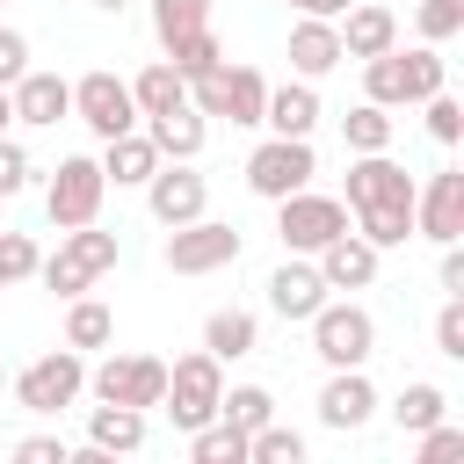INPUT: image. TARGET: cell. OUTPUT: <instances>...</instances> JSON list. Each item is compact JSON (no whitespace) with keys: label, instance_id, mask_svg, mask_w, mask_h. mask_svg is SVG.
Segmentation results:
<instances>
[{"label":"cell","instance_id":"1","mask_svg":"<svg viewBox=\"0 0 464 464\" xmlns=\"http://www.w3.org/2000/svg\"><path fill=\"white\" fill-rule=\"evenodd\" d=\"M116 261H123V239H116V232H102V225H72V232H58V254L36 261V276H44V290L80 297V290H94Z\"/></svg>","mask_w":464,"mask_h":464},{"label":"cell","instance_id":"2","mask_svg":"<svg viewBox=\"0 0 464 464\" xmlns=\"http://www.w3.org/2000/svg\"><path fill=\"white\" fill-rule=\"evenodd\" d=\"M304 326H312V355H319L326 370H362V362L377 355V319H370L355 297H341V304L326 297Z\"/></svg>","mask_w":464,"mask_h":464},{"label":"cell","instance_id":"3","mask_svg":"<svg viewBox=\"0 0 464 464\" xmlns=\"http://www.w3.org/2000/svg\"><path fill=\"white\" fill-rule=\"evenodd\" d=\"M218 399H225V362H218L210 348L167 362V392H160V406H167V420H174L181 435L203 428V420H218Z\"/></svg>","mask_w":464,"mask_h":464},{"label":"cell","instance_id":"4","mask_svg":"<svg viewBox=\"0 0 464 464\" xmlns=\"http://www.w3.org/2000/svg\"><path fill=\"white\" fill-rule=\"evenodd\" d=\"M7 392H14L22 413H65V406L87 392V355H80V348H51V355H36L29 370H14Z\"/></svg>","mask_w":464,"mask_h":464},{"label":"cell","instance_id":"5","mask_svg":"<svg viewBox=\"0 0 464 464\" xmlns=\"http://www.w3.org/2000/svg\"><path fill=\"white\" fill-rule=\"evenodd\" d=\"M312 174H319V160H312V138H261L254 152H246V188L261 196V203H283L290 188H312Z\"/></svg>","mask_w":464,"mask_h":464},{"label":"cell","instance_id":"6","mask_svg":"<svg viewBox=\"0 0 464 464\" xmlns=\"http://www.w3.org/2000/svg\"><path fill=\"white\" fill-rule=\"evenodd\" d=\"M102 196H109V181H102V160L72 152V160H58V167H51L44 218H51L58 232H72V225H94V218H102Z\"/></svg>","mask_w":464,"mask_h":464},{"label":"cell","instance_id":"7","mask_svg":"<svg viewBox=\"0 0 464 464\" xmlns=\"http://www.w3.org/2000/svg\"><path fill=\"white\" fill-rule=\"evenodd\" d=\"M334 232H348V203H341V196L290 188V196L276 203V239H283V254H319Z\"/></svg>","mask_w":464,"mask_h":464},{"label":"cell","instance_id":"8","mask_svg":"<svg viewBox=\"0 0 464 464\" xmlns=\"http://www.w3.org/2000/svg\"><path fill=\"white\" fill-rule=\"evenodd\" d=\"M188 102L203 116H225V123H261V102H268V80L254 65H210L203 80H188Z\"/></svg>","mask_w":464,"mask_h":464},{"label":"cell","instance_id":"9","mask_svg":"<svg viewBox=\"0 0 464 464\" xmlns=\"http://www.w3.org/2000/svg\"><path fill=\"white\" fill-rule=\"evenodd\" d=\"M232 261H239V225H218V218L167 225V268L174 276H218Z\"/></svg>","mask_w":464,"mask_h":464},{"label":"cell","instance_id":"10","mask_svg":"<svg viewBox=\"0 0 464 464\" xmlns=\"http://www.w3.org/2000/svg\"><path fill=\"white\" fill-rule=\"evenodd\" d=\"M87 392L145 413V406H160V392H167V362H160V355H102V362L87 370Z\"/></svg>","mask_w":464,"mask_h":464},{"label":"cell","instance_id":"11","mask_svg":"<svg viewBox=\"0 0 464 464\" xmlns=\"http://www.w3.org/2000/svg\"><path fill=\"white\" fill-rule=\"evenodd\" d=\"M72 116H80L94 138L138 130V102H130V80H116V72H80V80H72Z\"/></svg>","mask_w":464,"mask_h":464},{"label":"cell","instance_id":"12","mask_svg":"<svg viewBox=\"0 0 464 464\" xmlns=\"http://www.w3.org/2000/svg\"><path fill=\"white\" fill-rule=\"evenodd\" d=\"M203 203H210V181L196 174V160H160L145 174V210L160 225H188V218H203Z\"/></svg>","mask_w":464,"mask_h":464},{"label":"cell","instance_id":"13","mask_svg":"<svg viewBox=\"0 0 464 464\" xmlns=\"http://www.w3.org/2000/svg\"><path fill=\"white\" fill-rule=\"evenodd\" d=\"M413 232L435 246L464 239V167H435L428 188H413Z\"/></svg>","mask_w":464,"mask_h":464},{"label":"cell","instance_id":"14","mask_svg":"<svg viewBox=\"0 0 464 464\" xmlns=\"http://www.w3.org/2000/svg\"><path fill=\"white\" fill-rule=\"evenodd\" d=\"M370 413H377V384L362 370H326V384H319V428L355 435Z\"/></svg>","mask_w":464,"mask_h":464},{"label":"cell","instance_id":"15","mask_svg":"<svg viewBox=\"0 0 464 464\" xmlns=\"http://www.w3.org/2000/svg\"><path fill=\"white\" fill-rule=\"evenodd\" d=\"M7 94H14V123H29V130H58L72 116V80H58V72H36L29 65Z\"/></svg>","mask_w":464,"mask_h":464},{"label":"cell","instance_id":"16","mask_svg":"<svg viewBox=\"0 0 464 464\" xmlns=\"http://www.w3.org/2000/svg\"><path fill=\"white\" fill-rule=\"evenodd\" d=\"M312 261H319V283H326V290H370L384 254H377L362 232H334V239H326Z\"/></svg>","mask_w":464,"mask_h":464},{"label":"cell","instance_id":"17","mask_svg":"<svg viewBox=\"0 0 464 464\" xmlns=\"http://www.w3.org/2000/svg\"><path fill=\"white\" fill-rule=\"evenodd\" d=\"M413 174L399 167V160H384V152H355V167H348V210H362V203H413Z\"/></svg>","mask_w":464,"mask_h":464},{"label":"cell","instance_id":"18","mask_svg":"<svg viewBox=\"0 0 464 464\" xmlns=\"http://www.w3.org/2000/svg\"><path fill=\"white\" fill-rule=\"evenodd\" d=\"M319 304H326L319 261H312V254H290V261L268 276V312H276V319H312Z\"/></svg>","mask_w":464,"mask_h":464},{"label":"cell","instance_id":"19","mask_svg":"<svg viewBox=\"0 0 464 464\" xmlns=\"http://www.w3.org/2000/svg\"><path fill=\"white\" fill-rule=\"evenodd\" d=\"M145 138L160 145V160H196V152H203V138H210V116H203L196 102H174V109L145 116Z\"/></svg>","mask_w":464,"mask_h":464},{"label":"cell","instance_id":"20","mask_svg":"<svg viewBox=\"0 0 464 464\" xmlns=\"http://www.w3.org/2000/svg\"><path fill=\"white\" fill-rule=\"evenodd\" d=\"M334 29H341V58H377V51L399 44V14L377 7V0H355L348 22H334Z\"/></svg>","mask_w":464,"mask_h":464},{"label":"cell","instance_id":"21","mask_svg":"<svg viewBox=\"0 0 464 464\" xmlns=\"http://www.w3.org/2000/svg\"><path fill=\"white\" fill-rule=\"evenodd\" d=\"M334 65H341V29L319 22V14H297V29H290V72L297 80H326Z\"/></svg>","mask_w":464,"mask_h":464},{"label":"cell","instance_id":"22","mask_svg":"<svg viewBox=\"0 0 464 464\" xmlns=\"http://www.w3.org/2000/svg\"><path fill=\"white\" fill-rule=\"evenodd\" d=\"M152 167H160V145H152L145 130H116V138H102V181H109V188H145Z\"/></svg>","mask_w":464,"mask_h":464},{"label":"cell","instance_id":"23","mask_svg":"<svg viewBox=\"0 0 464 464\" xmlns=\"http://www.w3.org/2000/svg\"><path fill=\"white\" fill-rule=\"evenodd\" d=\"M87 442L102 457H130V450H145V413L138 406H116V399H94L87 406Z\"/></svg>","mask_w":464,"mask_h":464},{"label":"cell","instance_id":"24","mask_svg":"<svg viewBox=\"0 0 464 464\" xmlns=\"http://www.w3.org/2000/svg\"><path fill=\"white\" fill-rule=\"evenodd\" d=\"M261 123H268L276 138H312V123H319V94H312V80L268 87V102H261Z\"/></svg>","mask_w":464,"mask_h":464},{"label":"cell","instance_id":"25","mask_svg":"<svg viewBox=\"0 0 464 464\" xmlns=\"http://www.w3.org/2000/svg\"><path fill=\"white\" fill-rule=\"evenodd\" d=\"M203 348H210L218 362H239V355H254V348H261V319H254V312H239V304H218V312L203 319Z\"/></svg>","mask_w":464,"mask_h":464},{"label":"cell","instance_id":"26","mask_svg":"<svg viewBox=\"0 0 464 464\" xmlns=\"http://www.w3.org/2000/svg\"><path fill=\"white\" fill-rule=\"evenodd\" d=\"M109 341H116V312H109L102 297H87V290L65 297V348L87 355V348H109Z\"/></svg>","mask_w":464,"mask_h":464},{"label":"cell","instance_id":"27","mask_svg":"<svg viewBox=\"0 0 464 464\" xmlns=\"http://www.w3.org/2000/svg\"><path fill=\"white\" fill-rule=\"evenodd\" d=\"M348 218H355V232H362L377 254H392V246L413 239V203H362V210H348Z\"/></svg>","mask_w":464,"mask_h":464},{"label":"cell","instance_id":"28","mask_svg":"<svg viewBox=\"0 0 464 464\" xmlns=\"http://www.w3.org/2000/svg\"><path fill=\"white\" fill-rule=\"evenodd\" d=\"M392 420H399V435H420V428L450 420V392H442V384H428V377H413V384L392 399Z\"/></svg>","mask_w":464,"mask_h":464},{"label":"cell","instance_id":"29","mask_svg":"<svg viewBox=\"0 0 464 464\" xmlns=\"http://www.w3.org/2000/svg\"><path fill=\"white\" fill-rule=\"evenodd\" d=\"M362 102H377V109H406V51H399V44L377 51V58H362Z\"/></svg>","mask_w":464,"mask_h":464},{"label":"cell","instance_id":"30","mask_svg":"<svg viewBox=\"0 0 464 464\" xmlns=\"http://www.w3.org/2000/svg\"><path fill=\"white\" fill-rule=\"evenodd\" d=\"M130 102H138V123L145 116H160V109H174V102H188V80L167 65V58H152L138 80H130Z\"/></svg>","mask_w":464,"mask_h":464},{"label":"cell","instance_id":"31","mask_svg":"<svg viewBox=\"0 0 464 464\" xmlns=\"http://www.w3.org/2000/svg\"><path fill=\"white\" fill-rule=\"evenodd\" d=\"M188 457H196V464H246V428L203 420V428H188Z\"/></svg>","mask_w":464,"mask_h":464},{"label":"cell","instance_id":"32","mask_svg":"<svg viewBox=\"0 0 464 464\" xmlns=\"http://www.w3.org/2000/svg\"><path fill=\"white\" fill-rule=\"evenodd\" d=\"M167 65H174L181 80H203L210 65H225V44H218V36H210V22H203V29H188V36H174V44H167Z\"/></svg>","mask_w":464,"mask_h":464},{"label":"cell","instance_id":"33","mask_svg":"<svg viewBox=\"0 0 464 464\" xmlns=\"http://www.w3.org/2000/svg\"><path fill=\"white\" fill-rule=\"evenodd\" d=\"M341 138H348V152H384V145H392V109L355 102V109L341 116Z\"/></svg>","mask_w":464,"mask_h":464},{"label":"cell","instance_id":"34","mask_svg":"<svg viewBox=\"0 0 464 464\" xmlns=\"http://www.w3.org/2000/svg\"><path fill=\"white\" fill-rule=\"evenodd\" d=\"M218 420H232V428H261V420H276V392L268 384H232L225 399H218Z\"/></svg>","mask_w":464,"mask_h":464},{"label":"cell","instance_id":"35","mask_svg":"<svg viewBox=\"0 0 464 464\" xmlns=\"http://www.w3.org/2000/svg\"><path fill=\"white\" fill-rule=\"evenodd\" d=\"M246 464H304V435L283 428V420H261L246 435Z\"/></svg>","mask_w":464,"mask_h":464},{"label":"cell","instance_id":"36","mask_svg":"<svg viewBox=\"0 0 464 464\" xmlns=\"http://www.w3.org/2000/svg\"><path fill=\"white\" fill-rule=\"evenodd\" d=\"M210 22V0H152V36H160V51L174 44V36H188V29H203Z\"/></svg>","mask_w":464,"mask_h":464},{"label":"cell","instance_id":"37","mask_svg":"<svg viewBox=\"0 0 464 464\" xmlns=\"http://www.w3.org/2000/svg\"><path fill=\"white\" fill-rule=\"evenodd\" d=\"M442 80H450V65H442V44H420V51H406V102H428Z\"/></svg>","mask_w":464,"mask_h":464},{"label":"cell","instance_id":"38","mask_svg":"<svg viewBox=\"0 0 464 464\" xmlns=\"http://www.w3.org/2000/svg\"><path fill=\"white\" fill-rule=\"evenodd\" d=\"M420 116H428V138H435V145H457V138H464V109L450 102V87H435V94L420 102Z\"/></svg>","mask_w":464,"mask_h":464},{"label":"cell","instance_id":"39","mask_svg":"<svg viewBox=\"0 0 464 464\" xmlns=\"http://www.w3.org/2000/svg\"><path fill=\"white\" fill-rule=\"evenodd\" d=\"M420 44H450L457 29H464V0H420Z\"/></svg>","mask_w":464,"mask_h":464},{"label":"cell","instance_id":"40","mask_svg":"<svg viewBox=\"0 0 464 464\" xmlns=\"http://www.w3.org/2000/svg\"><path fill=\"white\" fill-rule=\"evenodd\" d=\"M413 457H420V464H450V457H464V428H450V420L420 428V435H413Z\"/></svg>","mask_w":464,"mask_h":464},{"label":"cell","instance_id":"41","mask_svg":"<svg viewBox=\"0 0 464 464\" xmlns=\"http://www.w3.org/2000/svg\"><path fill=\"white\" fill-rule=\"evenodd\" d=\"M36 261H44V254H36V239H29V232H0V276H7V283H29V276H36Z\"/></svg>","mask_w":464,"mask_h":464},{"label":"cell","instance_id":"42","mask_svg":"<svg viewBox=\"0 0 464 464\" xmlns=\"http://www.w3.org/2000/svg\"><path fill=\"white\" fill-rule=\"evenodd\" d=\"M435 355L464 362V297H442V312H435Z\"/></svg>","mask_w":464,"mask_h":464},{"label":"cell","instance_id":"43","mask_svg":"<svg viewBox=\"0 0 464 464\" xmlns=\"http://www.w3.org/2000/svg\"><path fill=\"white\" fill-rule=\"evenodd\" d=\"M29 174H36V167H29V152L0 130V196H22V188H29Z\"/></svg>","mask_w":464,"mask_h":464},{"label":"cell","instance_id":"44","mask_svg":"<svg viewBox=\"0 0 464 464\" xmlns=\"http://www.w3.org/2000/svg\"><path fill=\"white\" fill-rule=\"evenodd\" d=\"M22 72H29V36H22V29H7V22H0V87H14V80H22Z\"/></svg>","mask_w":464,"mask_h":464},{"label":"cell","instance_id":"45","mask_svg":"<svg viewBox=\"0 0 464 464\" xmlns=\"http://www.w3.org/2000/svg\"><path fill=\"white\" fill-rule=\"evenodd\" d=\"M14 457H22V464H72V450H65L58 435H22Z\"/></svg>","mask_w":464,"mask_h":464},{"label":"cell","instance_id":"46","mask_svg":"<svg viewBox=\"0 0 464 464\" xmlns=\"http://www.w3.org/2000/svg\"><path fill=\"white\" fill-rule=\"evenodd\" d=\"M435 283H442V297H464V246H457V239L442 246V261H435Z\"/></svg>","mask_w":464,"mask_h":464},{"label":"cell","instance_id":"47","mask_svg":"<svg viewBox=\"0 0 464 464\" xmlns=\"http://www.w3.org/2000/svg\"><path fill=\"white\" fill-rule=\"evenodd\" d=\"M290 7H297V14H319V22H341L355 0H290Z\"/></svg>","mask_w":464,"mask_h":464},{"label":"cell","instance_id":"48","mask_svg":"<svg viewBox=\"0 0 464 464\" xmlns=\"http://www.w3.org/2000/svg\"><path fill=\"white\" fill-rule=\"evenodd\" d=\"M0 130H14V94L0 87Z\"/></svg>","mask_w":464,"mask_h":464},{"label":"cell","instance_id":"49","mask_svg":"<svg viewBox=\"0 0 464 464\" xmlns=\"http://www.w3.org/2000/svg\"><path fill=\"white\" fill-rule=\"evenodd\" d=\"M94 7H109V14H123V7H130V0H94Z\"/></svg>","mask_w":464,"mask_h":464},{"label":"cell","instance_id":"50","mask_svg":"<svg viewBox=\"0 0 464 464\" xmlns=\"http://www.w3.org/2000/svg\"><path fill=\"white\" fill-rule=\"evenodd\" d=\"M0 392H7V362H0Z\"/></svg>","mask_w":464,"mask_h":464},{"label":"cell","instance_id":"51","mask_svg":"<svg viewBox=\"0 0 464 464\" xmlns=\"http://www.w3.org/2000/svg\"><path fill=\"white\" fill-rule=\"evenodd\" d=\"M0 290H7V276H0Z\"/></svg>","mask_w":464,"mask_h":464}]
</instances>
